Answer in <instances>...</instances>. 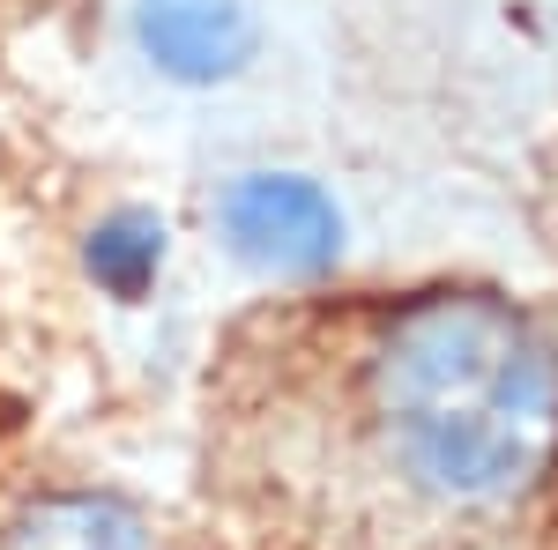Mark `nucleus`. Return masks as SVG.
<instances>
[{
  "label": "nucleus",
  "instance_id": "nucleus-5",
  "mask_svg": "<svg viewBox=\"0 0 558 550\" xmlns=\"http://www.w3.org/2000/svg\"><path fill=\"white\" fill-rule=\"evenodd\" d=\"M165 260H172V223L157 209H112V216H97L83 239V276L112 305H142L157 291Z\"/></svg>",
  "mask_w": 558,
  "mask_h": 550
},
{
  "label": "nucleus",
  "instance_id": "nucleus-3",
  "mask_svg": "<svg viewBox=\"0 0 558 550\" xmlns=\"http://www.w3.org/2000/svg\"><path fill=\"white\" fill-rule=\"evenodd\" d=\"M134 52L179 89H216L246 75L260 52V23L246 0H134Z\"/></svg>",
  "mask_w": 558,
  "mask_h": 550
},
{
  "label": "nucleus",
  "instance_id": "nucleus-2",
  "mask_svg": "<svg viewBox=\"0 0 558 550\" xmlns=\"http://www.w3.org/2000/svg\"><path fill=\"white\" fill-rule=\"evenodd\" d=\"M216 239L268 283H313L343 260V209L305 171H239L216 194Z\"/></svg>",
  "mask_w": 558,
  "mask_h": 550
},
{
  "label": "nucleus",
  "instance_id": "nucleus-4",
  "mask_svg": "<svg viewBox=\"0 0 558 550\" xmlns=\"http://www.w3.org/2000/svg\"><path fill=\"white\" fill-rule=\"evenodd\" d=\"M0 550H165L120 491H38L0 521Z\"/></svg>",
  "mask_w": 558,
  "mask_h": 550
},
{
  "label": "nucleus",
  "instance_id": "nucleus-1",
  "mask_svg": "<svg viewBox=\"0 0 558 550\" xmlns=\"http://www.w3.org/2000/svg\"><path fill=\"white\" fill-rule=\"evenodd\" d=\"M357 550H521L558 491V350L492 291L387 305L350 350Z\"/></svg>",
  "mask_w": 558,
  "mask_h": 550
}]
</instances>
